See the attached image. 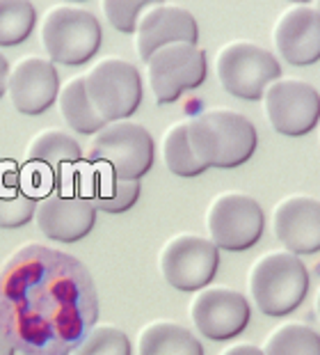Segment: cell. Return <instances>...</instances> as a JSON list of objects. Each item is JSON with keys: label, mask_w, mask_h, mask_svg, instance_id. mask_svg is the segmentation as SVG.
I'll return each instance as SVG.
<instances>
[{"label": "cell", "mask_w": 320, "mask_h": 355, "mask_svg": "<svg viewBox=\"0 0 320 355\" xmlns=\"http://www.w3.org/2000/svg\"><path fill=\"white\" fill-rule=\"evenodd\" d=\"M188 142L206 168H238L256 152L254 124L235 110H206L188 122Z\"/></svg>", "instance_id": "obj_1"}, {"label": "cell", "mask_w": 320, "mask_h": 355, "mask_svg": "<svg viewBox=\"0 0 320 355\" xmlns=\"http://www.w3.org/2000/svg\"><path fill=\"white\" fill-rule=\"evenodd\" d=\"M309 289L307 266L293 252H268L249 270V293L265 316H286L302 305Z\"/></svg>", "instance_id": "obj_2"}, {"label": "cell", "mask_w": 320, "mask_h": 355, "mask_svg": "<svg viewBox=\"0 0 320 355\" xmlns=\"http://www.w3.org/2000/svg\"><path fill=\"white\" fill-rule=\"evenodd\" d=\"M42 44L51 62L80 67L101 46V24L82 7L55 5L44 17Z\"/></svg>", "instance_id": "obj_3"}, {"label": "cell", "mask_w": 320, "mask_h": 355, "mask_svg": "<svg viewBox=\"0 0 320 355\" xmlns=\"http://www.w3.org/2000/svg\"><path fill=\"white\" fill-rule=\"evenodd\" d=\"M89 161L105 165L112 177L140 181L154 165V138L142 124L119 119L94 133Z\"/></svg>", "instance_id": "obj_4"}, {"label": "cell", "mask_w": 320, "mask_h": 355, "mask_svg": "<svg viewBox=\"0 0 320 355\" xmlns=\"http://www.w3.org/2000/svg\"><path fill=\"white\" fill-rule=\"evenodd\" d=\"M215 71L220 85L235 99L245 101L261 99L265 87L272 80L281 78L279 60L270 51L251 42H229L220 49Z\"/></svg>", "instance_id": "obj_5"}, {"label": "cell", "mask_w": 320, "mask_h": 355, "mask_svg": "<svg viewBox=\"0 0 320 355\" xmlns=\"http://www.w3.org/2000/svg\"><path fill=\"white\" fill-rule=\"evenodd\" d=\"M89 103L105 122L128 119L142 103V76L131 62L105 58L82 76Z\"/></svg>", "instance_id": "obj_6"}, {"label": "cell", "mask_w": 320, "mask_h": 355, "mask_svg": "<svg viewBox=\"0 0 320 355\" xmlns=\"http://www.w3.org/2000/svg\"><path fill=\"white\" fill-rule=\"evenodd\" d=\"M208 62L197 44L174 42L160 46L147 60V78L160 105L174 103L181 94L193 92L206 80Z\"/></svg>", "instance_id": "obj_7"}, {"label": "cell", "mask_w": 320, "mask_h": 355, "mask_svg": "<svg viewBox=\"0 0 320 355\" xmlns=\"http://www.w3.org/2000/svg\"><path fill=\"white\" fill-rule=\"evenodd\" d=\"M211 241L220 250L242 252L263 236L265 216L254 198L245 193H222L211 202L206 214Z\"/></svg>", "instance_id": "obj_8"}, {"label": "cell", "mask_w": 320, "mask_h": 355, "mask_svg": "<svg viewBox=\"0 0 320 355\" xmlns=\"http://www.w3.org/2000/svg\"><path fill=\"white\" fill-rule=\"evenodd\" d=\"M220 248L197 234H179L160 250V273L172 289L199 291L217 273Z\"/></svg>", "instance_id": "obj_9"}, {"label": "cell", "mask_w": 320, "mask_h": 355, "mask_svg": "<svg viewBox=\"0 0 320 355\" xmlns=\"http://www.w3.org/2000/svg\"><path fill=\"white\" fill-rule=\"evenodd\" d=\"M265 115L281 135H307L320 119V94L307 80L277 78L263 92Z\"/></svg>", "instance_id": "obj_10"}, {"label": "cell", "mask_w": 320, "mask_h": 355, "mask_svg": "<svg viewBox=\"0 0 320 355\" xmlns=\"http://www.w3.org/2000/svg\"><path fill=\"white\" fill-rule=\"evenodd\" d=\"M251 307L240 291L226 286L199 289L190 303V319L206 339L226 342L247 328Z\"/></svg>", "instance_id": "obj_11"}, {"label": "cell", "mask_w": 320, "mask_h": 355, "mask_svg": "<svg viewBox=\"0 0 320 355\" xmlns=\"http://www.w3.org/2000/svg\"><path fill=\"white\" fill-rule=\"evenodd\" d=\"M60 76L55 62L48 58L26 55L10 67L7 94L12 105L23 115H42L57 101Z\"/></svg>", "instance_id": "obj_12"}, {"label": "cell", "mask_w": 320, "mask_h": 355, "mask_svg": "<svg viewBox=\"0 0 320 355\" xmlns=\"http://www.w3.org/2000/svg\"><path fill=\"white\" fill-rule=\"evenodd\" d=\"M35 223L44 236L60 243H73L85 239L96 223V207L85 195H57L37 202Z\"/></svg>", "instance_id": "obj_13"}, {"label": "cell", "mask_w": 320, "mask_h": 355, "mask_svg": "<svg viewBox=\"0 0 320 355\" xmlns=\"http://www.w3.org/2000/svg\"><path fill=\"white\" fill-rule=\"evenodd\" d=\"M197 40H199V26L193 14L179 5H151L142 12L135 26V49L142 62H147L151 53L160 46L174 42L197 44Z\"/></svg>", "instance_id": "obj_14"}, {"label": "cell", "mask_w": 320, "mask_h": 355, "mask_svg": "<svg viewBox=\"0 0 320 355\" xmlns=\"http://www.w3.org/2000/svg\"><path fill=\"white\" fill-rule=\"evenodd\" d=\"M274 236L288 252H320V202L307 195L281 200L272 214Z\"/></svg>", "instance_id": "obj_15"}, {"label": "cell", "mask_w": 320, "mask_h": 355, "mask_svg": "<svg viewBox=\"0 0 320 355\" xmlns=\"http://www.w3.org/2000/svg\"><path fill=\"white\" fill-rule=\"evenodd\" d=\"M274 49L293 67L320 60V12L309 5H293L274 24Z\"/></svg>", "instance_id": "obj_16"}, {"label": "cell", "mask_w": 320, "mask_h": 355, "mask_svg": "<svg viewBox=\"0 0 320 355\" xmlns=\"http://www.w3.org/2000/svg\"><path fill=\"white\" fill-rule=\"evenodd\" d=\"M140 355H204V346L188 328L174 321H154L137 337Z\"/></svg>", "instance_id": "obj_17"}, {"label": "cell", "mask_w": 320, "mask_h": 355, "mask_svg": "<svg viewBox=\"0 0 320 355\" xmlns=\"http://www.w3.org/2000/svg\"><path fill=\"white\" fill-rule=\"evenodd\" d=\"M57 105L62 112V119L69 128H73L75 133L82 135H94L96 131L108 124L105 119L94 110V105L89 103L85 92V80L82 76L69 78L57 92Z\"/></svg>", "instance_id": "obj_18"}, {"label": "cell", "mask_w": 320, "mask_h": 355, "mask_svg": "<svg viewBox=\"0 0 320 355\" xmlns=\"http://www.w3.org/2000/svg\"><path fill=\"white\" fill-rule=\"evenodd\" d=\"M26 158L30 163H42L46 168L57 170L62 165L78 163L82 158V149L71 133L60 131V128H46L30 140Z\"/></svg>", "instance_id": "obj_19"}, {"label": "cell", "mask_w": 320, "mask_h": 355, "mask_svg": "<svg viewBox=\"0 0 320 355\" xmlns=\"http://www.w3.org/2000/svg\"><path fill=\"white\" fill-rule=\"evenodd\" d=\"M163 158L172 175L177 177H199L208 168L193 154V147L188 142V122H177L167 128L163 138Z\"/></svg>", "instance_id": "obj_20"}, {"label": "cell", "mask_w": 320, "mask_h": 355, "mask_svg": "<svg viewBox=\"0 0 320 355\" xmlns=\"http://www.w3.org/2000/svg\"><path fill=\"white\" fill-rule=\"evenodd\" d=\"M263 355H320V335L304 323H286L270 332Z\"/></svg>", "instance_id": "obj_21"}, {"label": "cell", "mask_w": 320, "mask_h": 355, "mask_svg": "<svg viewBox=\"0 0 320 355\" xmlns=\"http://www.w3.org/2000/svg\"><path fill=\"white\" fill-rule=\"evenodd\" d=\"M37 26V10L30 0H0V46L26 42Z\"/></svg>", "instance_id": "obj_22"}, {"label": "cell", "mask_w": 320, "mask_h": 355, "mask_svg": "<svg viewBox=\"0 0 320 355\" xmlns=\"http://www.w3.org/2000/svg\"><path fill=\"white\" fill-rule=\"evenodd\" d=\"M140 181L135 179H117L108 177L98 184L96 195L91 198L96 211H105V214H124L133 207L140 198Z\"/></svg>", "instance_id": "obj_23"}, {"label": "cell", "mask_w": 320, "mask_h": 355, "mask_svg": "<svg viewBox=\"0 0 320 355\" xmlns=\"http://www.w3.org/2000/svg\"><path fill=\"white\" fill-rule=\"evenodd\" d=\"M133 346L124 330L114 326H94L71 355H131Z\"/></svg>", "instance_id": "obj_24"}, {"label": "cell", "mask_w": 320, "mask_h": 355, "mask_svg": "<svg viewBox=\"0 0 320 355\" xmlns=\"http://www.w3.org/2000/svg\"><path fill=\"white\" fill-rule=\"evenodd\" d=\"M158 3H163V0H101V10L114 30L124 35H133L142 12Z\"/></svg>", "instance_id": "obj_25"}, {"label": "cell", "mask_w": 320, "mask_h": 355, "mask_svg": "<svg viewBox=\"0 0 320 355\" xmlns=\"http://www.w3.org/2000/svg\"><path fill=\"white\" fill-rule=\"evenodd\" d=\"M35 207L37 200L33 195L17 191V188L10 193H0V227L14 230L30 223L35 216Z\"/></svg>", "instance_id": "obj_26"}, {"label": "cell", "mask_w": 320, "mask_h": 355, "mask_svg": "<svg viewBox=\"0 0 320 355\" xmlns=\"http://www.w3.org/2000/svg\"><path fill=\"white\" fill-rule=\"evenodd\" d=\"M220 355H263V349H258L254 344H233Z\"/></svg>", "instance_id": "obj_27"}, {"label": "cell", "mask_w": 320, "mask_h": 355, "mask_svg": "<svg viewBox=\"0 0 320 355\" xmlns=\"http://www.w3.org/2000/svg\"><path fill=\"white\" fill-rule=\"evenodd\" d=\"M7 76H10V62H7V58L0 53V96L7 92Z\"/></svg>", "instance_id": "obj_28"}, {"label": "cell", "mask_w": 320, "mask_h": 355, "mask_svg": "<svg viewBox=\"0 0 320 355\" xmlns=\"http://www.w3.org/2000/svg\"><path fill=\"white\" fill-rule=\"evenodd\" d=\"M17 353V346L12 344V339L5 335V330L0 328V355H14Z\"/></svg>", "instance_id": "obj_29"}, {"label": "cell", "mask_w": 320, "mask_h": 355, "mask_svg": "<svg viewBox=\"0 0 320 355\" xmlns=\"http://www.w3.org/2000/svg\"><path fill=\"white\" fill-rule=\"evenodd\" d=\"M316 309H318V316H320V291H318V298H316Z\"/></svg>", "instance_id": "obj_30"}, {"label": "cell", "mask_w": 320, "mask_h": 355, "mask_svg": "<svg viewBox=\"0 0 320 355\" xmlns=\"http://www.w3.org/2000/svg\"><path fill=\"white\" fill-rule=\"evenodd\" d=\"M291 3H295V5H307L309 0H291Z\"/></svg>", "instance_id": "obj_31"}, {"label": "cell", "mask_w": 320, "mask_h": 355, "mask_svg": "<svg viewBox=\"0 0 320 355\" xmlns=\"http://www.w3.org/2000/svg\"><path fill=\"white\" fill-rule=\"evenodd\" d=\"M316 10L320 12V0H316Z\"/></svg>", "instance_id": "obj_32"}, {"label": "cell", "mask_w": 320, "mask_h": 355, "mask_svg": "<svg viewBox=\"0 0 320 355\" xmlns=\"http://www.w3.org/2000/svg\"><path fill=\"white\" fill-rule=\"evenodd\" d=\"M66 3H80V0H66Z\"/></svg>", "instance_id": "obj_33"}]
</instances>
